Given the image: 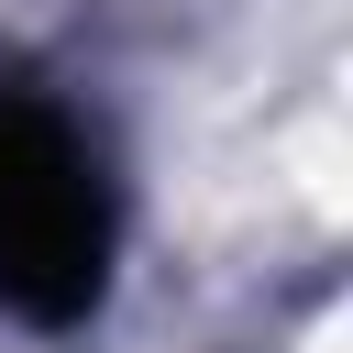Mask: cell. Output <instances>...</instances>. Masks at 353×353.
<instances>
[{"label":"cell","mask_w":353,"mask_h":353,"mask_svg":"<svg viewBox=\"0 0 353 353\" xmlns=\"http://www.w3.org/2000/svg\"><path fill=\"white\" fill-rule=\"evenodd\" d=\"M110 254H121V199L99 132L55 88L0 77V320L77 331L110 298Z\"/></svg>","instance_id":"1"}]
</instances>
